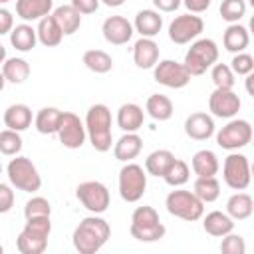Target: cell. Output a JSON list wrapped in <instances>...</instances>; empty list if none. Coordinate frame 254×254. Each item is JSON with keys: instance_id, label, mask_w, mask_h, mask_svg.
Segmentation results:
<instances>
[{"instance_id": "52", "label": "cell", "mask_w": 254, "mask_h": 254, "mask_svg": "<svg viewBox=\"0 0 254 254\" xmlns=\"http://www.w3.org/2000/svg\"><path fill=\"white\" fill-rule=\"evenodd\" d=\"M4 85H6V79H4V73H2V69H0V91L4 89Z\"/></svg>"}, {"instance_id": "19", "label": "cell", "mask_w": 254, "mask_h": 254, "mask_svg": "<svg viewBox=\"0 0 254 254\" xmlns=\"http://www.w3.org/2000/svg\"><path fill=\"white\" fill-rule=\"evenodd\" d=\"M145 123V111L137 103H123L117 109V127L123 133H137Z\"/></svg>"}, {"instance_id": "51", "label": "cell", "mask_w": 254, "mask_h": 254, "mask_svg": "<svg viewBox=\"0 0 254 254\" xmlns=\"http://www.w3.org/2000/svg\"><path fill=\"white\" fill-rule=\"evenodd\" d=\"M4 60H6V48L0 44V65L4 64Z\"/></svg>"}, {"instance_id": "55", "label": "cell", "mask_w": 254, "mask_h": 254, "mask_svg": "<svg viewBox=\"0 0 254 254\" xmlns=\"http://www.w3.org/2000/svg\"><path fill=\"white\" fill-rule=\"evenodd\" d=\"M0 175H2V163H0Z\"/></svg>"}, {"instance_id": "17", "label": "cell", "mask_w": 254, "mask_h": 254, "mask_svg": "<svg viewBox=\"0 0 254 254\" xmlns=\"http://www.w3.org/2000/svg\"><path fill=\"white\" fill-rule=\"evenodd\" d=\"M214 119L212 115L204 113V111H196V113H190L187 119H185V133L187 137L194 139V141H206L214 135Z\"/></svg>"}, {"instance_id": "39", "label": "cell", "mask_w": 254, "mask_h": 254, "mask_svg": "<svg viewBox=\"0 0 254 254\" xmlns=\"http://www.w3.org/2000/svg\"><path fill=\"white\" fill-rule=\"evenodd\" d=\"M220 16L228 24H236L246 16V2L244 0H222Z\"/></svg>"}, {"instance_id": "13", "label": "cell", "mask_w": 254, "mask_h": 254, "mask_svg": "<svg viewBox=\"0 0 254 254\" xmlns=\"http://www.w3.org/2000/svg\"><path fill=\"white\" fill-rule=\"evenodd\" d=\"M56 135H58L60 143L65 149H81L83 143H85V139H87L83 121L75 113H71V111H64L62 113L60 127H58Z\"/></svg>"}, {"instance_id": "4", "label": "cell", "mask_w": 254, "mask_h": 254, "mask_svg": "<svg viewBox=\"0 0 254 254\" xmlns=\"http://www.w3.org/2000/svg\"><path fill=\"white\" fill-rule=\"evenodd\" d=\"M129 232L139 242H157V240H161L165 236L167 228L161 222L159 212L153 206L143 204V206H137L133 210Z\"/></svg>"}, {"instance_id": "53", "label": "cell", "mask_w": 254, "mask_h": 254, "mask_svg": "<svg viewBox=\"0 0 254 254\" xmlns=\"http://www.w3.org/2000/svg\"><path fill=\"white\" fill-rule=\"evenodd\" d=\"M6 2H10V0H0V6H2V4H6Z\"/></svg>"}, {"instance_id": "29", "label": "cell", "mask_w": 254, "mask_h": 254, "mask_svg": "<svg viewBox=\"0 0 254 254\" xmlns=\"http://www.w3.org/2000/svg\"><path fill=\"white\" fill-rule=\"evenodd\" d=\"M52 16H54V20L58 22L60 30L64 32V36L75 34V32L79 30V26H81V14H79L71 4H64V6L54 8Z\"/></svg>"}, {"instance_id": "6", "label": "cell", "mask_w": 254, "mask_h": 254, "mask_svg": "<svg viewBox=\"0 0 254 254\" xmlns=\"http://www.w3.org/2000/svg\"><path fill=\"white\" fill-rule=\"evenodd\" d=\"M165 206H167L169 214H173L181 220H187V222H196L204 214V202L192 190H185L179 187L167 194Z\"/></svg>"}, {"instance_id": "16", "label": "cell", "mask_w": 254, "mask_h": 254, "mask_svg": "<svg viewBox=\"0 0 254 254\" xmlns=\"http://www.w3.org/2000/svg\"><path fill=\"white\" fill-rule=\"evenodd\" d=\"M133 24L125 16H109L101 24V34L111 46H125L133 38Z\"/></svg>"}, {"instance_id": "14", "label": "cell", "mask_w": 254, "mask_h": 254, "mask_svg": "<svg viewBox=\"0 0 254 254\" xmlns=\"http://www.w3.org/2000/svg\"><path fill=\"white\" fill-rule=\"evenodd\" d=\"M153 77H155L157 83H161L165 87H171V89H181V87L189 85V81H190V75L185 69V65L175 62V60L157 62L155 67H153Z\"/></svg>"}, {"instance_id": "1", "label": "cell", "mask_w": 254, "mask_h": 254, "mask_svg": "<svg viewBox=\"0 0 254 254\" xmlns=\"http://www.w3.org/2000/svg\"><path fill=\"white\" fill-rule=\"evenodd\" d=\"M109 236H111L109 222L99 214H91L81 218V222L73 228L71 242L79 254H95L107 244Z\"/></svg>"}, {"instance_id": "15", "label": "cell", "mask_w": 254, "mask_h": 254, "mask_svg": "<svg viewBox=\"0 0 254 254\" xmlns=\"http://www.w3.org/2000/svg\"><path fill=\"white\" fill-rule=\"evenodd\" d=\"M240 107H242V101H240V97L232 89L214 87V91L208 97L210 113L214 117H220V119H232L240 111Z\"/></svg>"}, {"instance_id": "25", "label": "cell", "mask_w": 254, "mask_h": 254, "mask_svg": "<svg viewBox=\"0 0 254 254\" xmlns=\"http://www.w3.org/2000/svg\"><path fill=\"white\" fill-rule=\"evenodd\" d=\"M202 228H204L206 234H210L214 238H222L224 234L234 230V220L226 212H222V210H210L202 218Z\"/></svg>"}, {"instance_id": "46", "label": "cell", "mask_w": 254, "mask_h": 254, "mask_svg": "<svg viewBox=\"0 0 254 254\" xmlns=\"http://www.w3.org/2000/svg\"><path fill=\"white\" fill-rule=\"evenodd\" d=\"M12 28H14V16H12V12L0 6V36L10 34Z\"/></svg>"}, {"instance_id": "3", "label": "cell", "mask_w": 254, "mask_h": 254, "mask_svg": "<svg viewBox=\"0 0 254 254\" xmlns=\"http://www.w3.org/2000/svg\"><path fill=\"white\" fill-rule=\"evenodd\" d=\"M52 234L50 216H32L26 218L22 232L16 238V246L22 254H42L48 248V238Z\"/></svg>"}, {"instance_id": "7", "label": "cell", "mask_w": 254, "mask_h": 254, "mask_svg": "<svg viewBox=\"0 0 254 254\" xmlns=\"http://www.w3.org/2000/svg\"><path fill=\"white\" fill-rule=\"evenodd\" d=\"M6 175L10 185L22 192H38L42 189V177L36 165L24 155H14V159H10Z\"/></svg>"}, {"instance_id": "22", "label": "cell", "mask_w": 254, "mask_h": 254, "mask_svg": "<svg viewBox=\"0 0 254 254\" xmlns=\"http://www.w3.org/2000/svg\"><path fill=\"white\" fill-rule=\"evenodd\" d=\"M32 109L26 105V103H12L6 107L4 111V125L6 129H12V131H26L30 125H32Z\"/></svg>"}, {"instance_id": "27", "label": "cell", "mask_w": 254, "mask_h": 254, "mask_svg": "<svg viewBox=\"0 0 254 254\" xmlns=\"http://www.w3.org/2000/svg\"><path fill=\"white\" fill-rule=\"evenodd\" d=\"M190 167H192L196 177H216V173L220 169V163H218V157H216L214 151L200 149V151H196L192 155Z\"/></svg>"}, {"instance_id": "45", "label": "cell", "mask_w": 254, "mask_h": 254, "mask_svg": "<svg viewBox=\"0 0 254 254\" xmlns=\"http://www.w3.org/2000/svg\"><path fill=\"white\" fill-rule=\"evenodd\" d=\"M81 16L83 14H93V12H97V8H99V0H71L69 2Z\"/></svg>"}, {"instance_id": "37", "label": "cell", "mask_w": 254, "mask_h": 254, "mask_svg": "<svg viewBox=\"0 0 254 254\" xmlns=\"http://www.w3.org/2000/svg\"><path fill=\"white\" fill-rule=\"evenodd\" d=\"M189 175H190V169H189L187 161L175 157V161H173V163L169 165V169L165 171L163 179H165V183H167L169 187L177 189V187H183V185L189 181Z\"/></svg>"}, {"instance_id": "28", "label": "cell", "mask_w": 254, "mask_h": 254, "mask_svg": "<svg viewBox=\"0 0 254 254\" xmlns=\"http://www.w3.org/2000/svg\"><path fill=\"white\" fill-rule=\"evenodd\" d=\"M254 212V200L248 192L236 190L228 200H226V214L232 220H246Z\"/></svg>"}, {"instance_id": "41", "label": "cell", "mask_w": 254, "mask_h": 254, "mask_svg": "<svg viewBox=\"0 0 254 254\" xmlns=\"http://www.w3.org/2000/svg\"><path fill=\"white\" fill-rule=\"evenodd\" d=\"M50 214H52V204L44 196H32L24 204V216L26 218H32V216H50Z\"/></svg>"}, {"instance_id": "32", "label": "cell", "mask_w": 254, "mask_h": 254, "mask_svg": "<svg viewBox=\"0 0 254 254\" xmlns=\"http://www.w3.org/2000/svg\"><path fill=\"white\" fill-rule=\"evenodd\" d=\"M62 109L58 107H42L36 117H34V125L38 129V133L42 135H54L60 127V119H62Z\"/></svg>"}, {"instance_id": "36", "label": "cell", "mask_w": 254, "mask_h": 254, "mask_svg": "<svg viewBox=\"0 0 254 254\" xmlns=\"http://www.w3.org/2000/svg\"><path fill=\"white\" fill-rule=\"evenodd\" d=\"M83 65L93 73H107L113 67V58L103 50H87L83 54Z\"/></svg>"}, {"instance_id": "49", "label": "cell", "mask_w": 254, "mask_h": 254, "mask_svg": "<svg viewBox=\"0 0 254 254\" xmlns=\"http://www.w3.org/2000/svg\"><path fill=\"white\" fill-rule=\"evenodd\" d=\"M101 4H105V6H109V8H119L121 4H125V0H99Z\"/></svg>"}, {"instance_id": "48", "label": "cell", "mask_w": 254, "mask_h": 254, "mask_svg": "<svg viewBox=\"0 0 254 254\" xmlns=\"http://www.w3.org/2000/svg\"><path fill=\"white\" fill-rule=\"evenodd\" d=\"M183 2L181 0H153V6L157 12H175Z\"/></svg>"}, {"instance_id": "10", "label": "cell", "mask_w": 254, "mask_h": 254, "mask_svg": "<svg viewBox=\"0 0 254 254\" xmlns=\"http://www.w3.org/2000/svg\"><path fill=\"white\" fill-rule=\"evenodd\" d=\"M75 196L81 202L83 208H87L91 214H101L107 210L111 196L109 189L99 181H83L75 189Z\"/></svg>"}, {"instance_id": "24", "label": "cell", "mask_w": 254, "mask_h": 254, "mask_svg": "<svg viewBox=\"0 0 254 254\" xmlns=\"http://www.w3.org/2000/svg\"><path fill=\"white\" fill-rule=\"evenodd\" d=\"M250 44V34H248V28L242 26L240 22L236 24H228V28L224 30L222 34V46L226 52H232V54H238V52H244Z\"/></svg>"}, {"instance_id": "12", "label": "cell", "mask_w": 254, "mask_h": 254, "mask_svg": "<svg viewBox=\"0 0 254 254\" xmlns=\"http://www.w3.org/2000/svg\"><path fill=\"white\" fill-rule=\"evenodd\" d=\"M204 30V22L198 14H181L169 24V40L183 46L196 40Z\"/></svg>"}, {"instance_id": "35", "label": "cell", "mask_w": 254, "mask_h": 254, "mask_svg": "<svg viewBox=\"0 0 254 254\" xmlns=\"http://www.w3.org/2000/svg\"><path fill=\"white\" fill-rule=\"evenodd\" d=\"M192 192L206 204V202H214L220 196V183L216 177H196L194 185H192Z\"/></svg>"}, {"instance_id": "20", "label": "cell", "mask_w": 254, "mask_h": 254, "mask_svg": "<svg viewBox=\"0 0 254 254\" xmlns=\"http://www.w3.org/2000/svg\"><path fill=\"white\" fill-rule=\"evenodd\" d=\"M54 0H16V16L24 22H36L52 14Z\"/></svg>"}, {"instance_id": "54", "label": "cell", "mask_w": 254, "mask_h": 254, "mask_svg": "<svg viewBox=\"0 0 254 254\" xmlns=\"http://www.w3.org/2000/svg\"><path fill=\"white\" fill-rule=\"evenodd\" d=\"M2 252H4V246H2V244H0V254H2Z\"/></svg>"}, {"instance_id": "50", "label": "cell", "mask_w": 254, "mask_h": 254, "mask_svg": "<svg viewBox=\"0 0 254 254\" xmlns=\"http://www.w3.org/2000/svg\"><path fill=\"white\" fill-rule=\"evenodd\" d=\"M244 77H246V91L252 95V79H254V75L248 73V75H244Z\"/></svg>"}, {"instance_id": "40", "label": "cell", "mask_w": 254, "mask_h": 254, "mask_svg": "<svg viewBox=\"0 0 254 254\" xmlns=\"http://www.w3.org/2000/svg\"><path fill=\"white\" fill-rule=\"evenodd\" d=\"M210 79H212L214 87H220V89H232L234 81H236L234 71L226 64H214L210 67Z\"/></svg>"}, {"instance_id": "44", "label": "cell", "mask_w": 254, "mask_h": 254, "mask_svg": "<svg viewBox=\"0 0 254 254\" xmlns=\"http://www.w3.org/2000/svg\"><path fill=\"white\" fill-rule=\"evenodd\" d=\"M14 190H12V185H6V183H0V214H6L12 210L14 206Z\"/></svg>"}, {"instance_id": "11", "label": "cell", "mask_w": 254, "mask_h": 254, "mask_svg": "<svg viewBox=\"0 0 254 254\" xmlns=\"http://www.w3.org/2000/svg\"><path fill=\"white\" fill-rule=\"evenodd\" d=\"M222 179L232 190H244L250 185V163L242 153H230L222 165Z\"/></svg>"}, {"instance_id": "33", "label": "cell", "mask_w": 254, "mask_h": 254, "mask_svg": "<svg viewBox=\"0 0 254 254\" xmlns=\"http://www.w3.org/2000/svg\"><path fill=\"white\" fill-rule=\"evenodd\" d=\"M2 73L10 83H24L30 75V64L24 58H6L2 64Z\"/></svg>"}, {"instance_id": "8", "label": "cell", "mask_w": 254, "mask_h": 254, "mask_svg": "<svg viewBox=\"0 0 254 254\" xmlns=\"http://www.w3.org/2000/svg\"><path fill=\"white\" fill-rule=\"evenodd\" d=\"M117 185H119V196L125 202H137L143 198L147 189V171L141 165L129 161L121 167Z\"/></svg>"}, {"instance_id": "21", "label": "cell", "mask_w": 254, "mask_h": 254, "mask_svg": "<svg viewBox=\"0 0 254 254\" xmlns=\"http://www.w3.org/2000/svg\"><path fill=\"white\" fill-rule=\"evenodd\" d=\"M163 28V16L157 10L145 8L139 10L133 22V30L141 34V38H155Z\"/></svg>"}, {"instance_id": "34", "label": "cell", "mask_w": 254, "mask_h": 254, "mask_svg": "<svg viewBox=\"0 0 254 254\" xmlns=\"http://www.w3.org/2000/svg\"><path fill=\"white\" fill-rule=\"evenodd\" d=\"M173 161H175V155L169 149H157V151H153V153L147 155V159H145V171H147V175L163 177L165 171L169 169V165Z\"/></svg>"}, {"instance_id": "2", "label": "cell", "mask_w": 254, "mask_h": 254, "mask_svg": "<svg viewBox=\"0 0 254 254\" xmlns=\"http://www.w3.org/2000/svg\"><path fill=\"white\" fill-rule=\"evenodd\" d=\"M85 133L91 143V147L99 153H105L113 145V133H111V111L105 103H95L85 113Z\"/></svg>"}, {"instance_id": "43", "label": "cell", "mask_w": 254, "mask_h": 254, "mask_svg": "<svg viewBox=\"0 0 254 254\" xmlns=\"http://www.w3.org/2000/svg\"><path fill=\"white\" fill-rule=\"evenodd\" d=\"M230 69L234 71V75H248L254 71V58L246 52H238L230 62Z\"/></svg>"}, {"instance_id": "31", "label": "cell", "mask_w": 254, "mask_h": 254, "mask_svg": "<svg viewBox=\"0 0 254 254\" xmlns=\"http://www.w3.org/2000/svg\"><path fill=\"white\" fill-rule=\"evenodd\" d=\"M145 111L155 119V121H169L173 117V111H175V105L173 101L163 95V93H153L147 97V103H145Z\"/></svg>"}, {"instance_id": "23", "label": "cell", "mask_w": 254, "mask_h": 254, "mask_svg": "<svg viewBox=\"0 0 254 254\" xmlns=\"http://www.w3.org/2000/svg\"><path fill=\"white\" fill-rule=\"evenodd\" d=\"M143 149V139L137 133H123L113 145V157L121 163L133 161Z\"/></svg>"}, {"instance_id": "47", "label": "cell", "mask_w": 254, "mask_h": 254, "mask_svg": "<svg viewBox=\"0 0 254 254\" xmlns=\"http://www.w3.org/2000/svg\"><path fill=\"white\" fill-rule=\"evenodd\" d=\"M181 2L187 6V10L190 14H202V12L208 10V6H210L212 0H181Z\"/></svg>"}, {"instance_id": "18", "label": "cell", "mask_w": 254, "mask_h": 254, "mask_svg": "<svg viewBox=\"0 0 254 254\" xmlns=\"http://www.w3.org/2000/svg\"><path fill=\"white\" fill-rule=\"evenodd\" d=\"M133 62L139 69H151L159 62V44L153 38H139L133 44Z\"/></svg>"}, {"instance_id": "5", "label": "cell", "mask_w": 254, "mask_h": 254, "mask_svg": "<svg viewBox=\"0 0 254 254\" xmlns=\"http://www.w3.org/2000/svg\"><path fill=\"white\" fill-rule=\"evenodd\" d=\"M218 62V46L210 38H196L190 42V48L185 54V69L190 77L202 75L206 69H210Z\"/></svg>"}, {"instance_id": "38", "label": "cell", "mask_w": 254, "mask_h": 254, "mask_svg": "<svg viewBox=\"0 0 254 254\" xmlns=\"http://www.w3.org/2000/svg\"><path fill=\"white\" fill-rule=\"evenodd\" d=\"M22 147H24V141L18 131H12V129L0 131V153L2 155H6V157L20 155Z\"/></svg>"}, {"instance_id": "30", "label": "cell", "mask_w": 254, "mask_h": 254, "mask_svg": "<svg viewBox=\"0 0 254 254\" xmlns=\"http://www.w3.org/2000/svg\"><path fill=\"white\" fill-rule=\"evenodd\" d=\"M10 44L18 50V52H32L38 44V36H36V28H32L28 22L18 24L12 28L10 32Z\"/></svg>"}, {"instance_id": "42", "label": "cell", "mask_w": 254, "mask_h": 254, "mask_svg": "<svg viewBox=\"0 0 254 254\" xmlns=\"http://www.w3.org/2000/svg\"><path fill=\"white\" fill-rule=\"evenodd\" d=\"M220 252L222 254H244L246 252V242H244V238L240 234L228 232V234L222 236Z\"/></svg>"}, {"instance_id": "26", "label": "cell", "mask_w": 254, "mask_h": 254, "mask_svg": "<svg viewBox=\"0 0 254 254\" xmlns=\"http://www.w3.org/2000/svg\"><path fill=\"white\" fill-rule=\"evenodd\" d=\"M36 36H38V42L42 46H46V48H56L64 40V32L60 30V26H58V22L54 20L52 14L44 16L42 20H38Z\"/></svg>"}, {"instance_id": "9", "label": "cell", "mask_w": 254, "mask_h": 254, "mask_svg": "<svg viewBox=\"0 0 254 254\" xmlns=\"http://www.w3.org/2000/svg\"><path fill=\"white\" fill-rule=\"evenodd\" d=\"M252 141V125L246 119H230L216 131V145L226 151L244 149Z\"/></svg>"}]
</instances>
